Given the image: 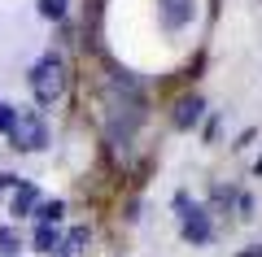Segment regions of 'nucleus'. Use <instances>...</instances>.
Masks as SVG:
<instances>
[{
	"instance_id": "obj_1",
	"label": "nucleus",
	"mask_w": 262,
	"mask_h": 257,
	"mask_svg": "<svg viewBox=\"0 0 262 257\" xmlns=\"http://www.w3.org/2000/svg\"><path fill=\"white\" fill-rule=\"evenodd\" d=\"M66 83H70V74H66V61L57 53H44L35 61V70H31V92H35L39 105H53L66 96Z\"/></svg>"
},
{
	"instance_id": "obj_2",
	"label": "nucleus",
	"mask_w": 262,
	"mask_h": 257,
	"mask_svg": "<svg viewBox=\"0 0 262 257\" xmlns=\"http://www.w3.org/2000/svg\"><path fill=\"white\" fill-rule=\"evenodd\" d=\"M9 139H13L18 153H39L48 144V127L35 109H18L13 113V127H9Z\"/></svg>"
},
{
	"instance_id": "obj_3",
	"label": "nucleus",
	"mask_w": 262,
	"mask_h": 257,
	"mask_svg": "<svg viewBox=\"0 0 262 257\" xmlns=\"http://www.w3.org/2000/svg\"><path fill=\"white\" fill-rule=\"evenodd\" d=\"M210 236H214V227H210V214L201 209V205L184 209V240H188V244H210Z\"/></svg>"
},
{
	"instance_id": "obj_4",
	"label": "nucleus",
	"mask_w": 262,
	"mask_h": 257,
	"mask_svg": "<svg viewBox=\"0 0 262 257\" xmlns=\"http://www.w3.org/2000/svg\"><path fill=\"white\" fill-rule=\"evenodd\" d=\"M158 5H162V22H166L170 31L188 27L192 13H196V0H158Z\"/></svg>"
},
{
	"instance_id": "obj_5",
	"label": "nucleus",
	"mask_w": 262,
	"mask_h": 257,
	"mask_svg": "<svg viewBox=\"0 0 262 257\" xmlns=\"http://www.w3.org/2000/svg\"><path fill=\"white\" fill-rule=\"evenodd\" d=\"M201 109H206V105H201V96H184V101L175 105V127H179V131L196 127V122H201Z\"/></svg>"
},
{
	"instance_id": "obj_6",
	"label": "nucleus",
	"mask_w": 262,
	"mask_h": 257,
	"mask_svg": "<svg viewBox=\"0 0 262 257\" xmlns=\"http://www.w3.org/2000/svg\"><path fill=\"white\" fill-rule=\"evenodd\" d=\"M35 205H39V192H35V188H31V183H18V192H13L9 209H13V214H18V218H22V214H35Z\"/></svg>"
},
{
	"instance_id": "obj_7",
	"label": "nucleus",
	"mask_w": 262,
	"mask_h": 257,
	"mask_svg": "<svg viewBox=\"0 0 262 257\" xmlns=\"http://www.w3.org/2000/svg\"><path fill=\"white\" fill-rule=\"evenodd\" d=\"M88 240H92V236H88V227H75L70 236H61V248H57V257H79Z\"/></svg>"
},
{
	"instance_id": "obj_8",
	"label": "nucleus",
	"mask_w": 262,
	"mask_h": 257,
	"mask_svg": "<svg viewBox=\"0 0 262 257\" xmlns=\"http://www.w3.org/2000/svg\"><path fill=\"white\" fill-rule=\"evenodd\" d=\"M57 248H61V231H57V227H39L35 231V253L57 257Z\"/></svg>"
},
{
	"instance_id": "obj_9",
	"label": "nucleus",
	"mask_w": 262,
	"mask_h": 257,
	"mask_svg": "<svg viewBox=\"0 0 262 257\" xmlns=\"http://www.w3.org/2000/svg\"><path fill=\"white\" fill-rule=\"evenodd\" d=\"M61 214H66V205H61V201H39V205H35V218H39V227H53V222L61 218Z\"/></svg>"
},
{
	"instance_id": "obj_10",
	"label": "nucleus",
	"mask_w": 262,
	"mask_h": 257,
	"mask_svg": "<svg viewBox=\"0 0 262 257\" xmlns=\"http://www.w3.org/2000/svg\"><path fill=\"white\" fill-rule=\"evenodd\" d=\"M18 248H22L18 227H0V257H18Z\"/></svg>"
},
{
	"instance_id": "obj_11",
	"label": "nucleus",
	"mask_w": 262,
	"mask_h": 257,
	"mask_svg": "<svg viewBox=\"0 0 262 257\" xmlns=\"http://www.w3.org/2000/svg\"><path fill=\"white\" fill-rule=\"evenodd\" d=\"M39 13L44 18H66V0H39Z\"/></svg>"
},
{
	"instance_id": "obj_12",
	"label": "nucleus",
	"mask_w": 262,
	"mask_h": 257,
	"mask_svg": "<svg viewBox=\"0 0 262 257\" xmlns=\"http://www.w3.org/2000/svg\"><path fill=\"white\" fill-rule=\"evenodd\" d=\"M13 113H18L13 105H0V131H9V127H13Z\"/></svg>"
},
{
	"instance_id": "obj_13",
	"label": "nucleus",
	"mask_w": 262,
	"mask_h": 257,
	"mask_svg": "<svg viewBox=\"0 0 262 257\" xmlns=\"http://www.w3.org/2000/svg\"><path fill=\"white\" fill-rule=\"evenodd\" d=\"M13 183H18L13 175H0V196H5V188H13Z\"/></svg>"
},
{
	"instance_id": "obj_14",
	"label": "nucleus",
	"mask_w": 262,
	"mask_h": 257,
	"mask_svg": "<svg viewBox=\"0 0 262 257\" xmlns=\"http://www.w3.org/2000/svg\"><path fill=\"white\" fill-rule=\"evenodd\" d=\"M241 257H262V244H253V248H245Z\"/></svg>"
},
{
	"instance_id": "obj_15",
	"label": "nucleus",
	"mask_w": 262,
	"mask_h": 257,
	"mask_svg": "<svg viewBox=\"0 0 262 257\" xmlns=\"http://www.w3.org/2000/svg\"><path fill=\"white\" fill-rule=\"evenodd\" d=\"M253 175H262V157H258V166H253Z\"/></svg>"
}]
</instances>
